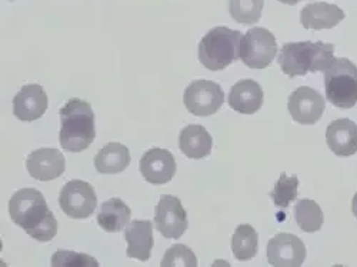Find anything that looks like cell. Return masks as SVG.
Masks as SVG:
<instances>
[{
	"instance_id": "484cf974",
	"label": "cell",
	"mask_w": 357,
	"mask_h": 267,
	"mask_svg": "<svg viewBox=\"0 0 357 267\" xmlns=\"http://www.w3.org/2000/svg\"><path fill=\"white\" fill-rule=\"evenodd\" d=\"M197 257L186 245L169 247L160 261L162 267H197Z\"/></svg>"
},
{
	"instance_id": "4fadbf2b",
	"label": "cell",
	"mask_w": 357,
	"mask_h": 267,
	"mask_svg": "<svg viewBox=\"0 0 357 267\" xmlns=\"http://www.w3.org/2000/svg\"><path fill=\"white\" fill-rule=\"evenodd\" d=\"M29 174L39 182H50L61 177L66 170V159L54 147H42L26 159Z\"/></svg>"
},
{
	"instance_id": "7c38bea8",
	"label": "cell",
	"mask_w": 357,
	"mask_h": 267,
	"mask_svg": "<svg viewBox=\"0 0 357 267\" xmlns=\"http://www.w3.org/2000/svg\"><path fill=\"white\" fill-rule=\"evenodd\" d=\"M139 169L144 181L155 186L169 183L177 170L173 155L160 147L149 149L140 159Z\"/></svg>"
},
{
	"instance_id": "8992f818",
	"label": "cell",
	"mask_w": 357,
	"mask_h": 267,
	"mask_svg": "<svg viewBox=\"0 0 357 267\" xmlns=\"http://www.w3.org/2000/svg\"><path fill=\"white\" fill-rule=\"evenodd\" d=\"M276 54V38L267 29L253 27L243 35L241 42V61L249 69H266L275 61Z\"/></svg>"
},
{
	"instance_id": "603a6c76",
	"label": "cell",
	"mask_w": 357,
	"mask_h": 267,
	"mask_svg": "<svg viewBox=\"0 0 357 267\" xmlns=\"http://www.w3.org/2000/svg\"><path fill=\"white\" fill-rule=\"evenodd\" d=\"M296 223L305 233H316L321 229L324 216L320 206L310 199H302L294 206Z\"/></svg>"
},
{
	"instance_id": "44dd1931",
	"label": "cell",
	"mask_w": 357,
	"mask_h": 267,
	"mask_svg": "<svg viewBox=\"0 0 357 267\" xmlns=\"http://www.w3.org/2000/svg\"><path fill=\"white\" fill-rule=\"evenodd\" d=\"M130 218V207L119 197H113L102 203L98 213V224L107 233H117L126 229Z\"/></svg>"
},
{
	"instance_id": "277c9868",
	"label": "cell",
	"mask_w": 357,
	"mask_h": 267,
	"mask_svg": "<svg viewBox=\"0 0 357 267\" xmlns=\"http://www.w3.org/2000/svg\"><path fill=\"white\" fill-rule=\"evenodd\" d=\"M242 33L226 26L207 32L199 43V62L212 72L225 70L241 59Z\"/></svg>"
},
{
	"instance_id": "9a60e30c",
	"label": "cell",
	"mask_w": 357,
	"mask_h": 267,
	"mask_svg": "<svg viewBox=\"0 0 357 267\" xmlns=\"http://www.w3.org/2000/svg\"><path fill=\"white\" fill-rule=\"evenodd\" d=\"M326 142L329 149L339 158L357 153V125L350 119H337L327 126Z\"/></svg>"
},
{
	"instance_id": "ac0fdd59",
	"label": "cell",
	"mask_w": 357,
	"mask_h": 267,
	"mask_svg": "<svg viewBox=\"0 0 357 267\" xmlns=\"http://www.w3.org/2000/svg\"><path fill=\"white\" fill-rule=\"evenodd\" d=\"M344 19V12L336 6L326 2H314L306 5L301 12V23L305 29L312 31H323L333 29Z\"/></svg>"
},
{
	"instance_id": "6da1fadb",
	"label": "cell",
	"mask_w": 357,
	"mask_h": 267,
	"mask_svg": "<svg viewBox=\"0 0 357 267\" xmlns=\"http://www.w3.org/2000/svg\"><path fill=\"white\" fill-rule=\"evenodd\" d=\"M9 215L15 224L40 243L50 242L57 234V220L36 189H20L9 200Z\"/></svg>"
},
{
	"instance_id": "f1b7e54d",
	"label": "cell",
	"mask_w": 357,
	"mask_h": 267,
	"mask_svg": "<svg viewBox=\"0 0 357 267\" xmlns=\"http://www.w3.org/2000/svg\"><path fill=\"white\" fill-rule=\"evenodd\" d=\"M280 3H284V5H289V6H294L296 3H299L301 0H279Z\"/></svg>"
},
{
	"instance_id": "e0dca14e",
	"label": "cell",
	"mask_w": 357,
	"mask_h": 267,
	"mask_svg": "<svg viewBox=\"0 0 357 267\" xmlns=\"http://www.w3.org/2000/svg\"><path fill=\"white\" fill-rule=\"evenodd\" d=\"M263 99L261 86L252 79H243L233 84L229 95V106L237 113L255 114L260 110Z\"/></svg>"
},
{
	"instance_id": "83f0119b",
	"label": "cell",
	"mask_w": 357,
	"mask_h": 267,
	"mask_svg": "<svg viewBox=\"0 0 357 267\" xmlns=\"http://www.w3.org/2000/svg\"><path fill=\"white\" fill-rule=\"evenodd\" d=\"M351 211H353V215H354V218L357 219V193L354 194V197H353V201H351Z\"/></svg>"
},
{
	"instance_id": "ba28073f",
	"label": "cell",
	"mask_w": 357,
	"mask_h": 267,
	"mask_svg": "<svg viewBox=\"0 0 357 267\" xmlns=\"http://www.w3.org/2000/svg\"><path fill=\"white\" fill-rule=\"evenodd\" d=\"M186 109L199 117L215 114L225 103V93L220 84L211 80H195L183 93Z\"/></svg>"
},
{
	"instance_id": "30bf717a",
	"label": "cell",
	"mask_w": 357,
	"mask_h": 267,
	"mask_svg": "<svg viewBox=\"0 0 357 267\" xmlns=\"http://www.w3.org/2000/svg\"><path fill=\"white\" fill-rule=\"evenodd\" d=\"M306 254L302 239L290 233H279L267 243V261L275 267H301Z\"/></svg>"
},
{
	"instance_id": "52a82bcc",
	"label": "cell",
	"mask_w": 357,
	"mask_h": 267,
	"mask_svg": "<svg viewBox=\"0 0 357 267\" xmlns=\"http://www.w3.org/2000/svg\"><path fill=\"white\" fill-rule=\"evenodd\" d=\"M59 204L70 219L83 220L95 213L98 196L91 183L84 181H70L61 190Z\"/></svg>"
},
{
	"instance_id": "d4e9b609",
	"label": "cell",
	"mask_w": 357,
	"mask_h": 267,
	"mask_svg": "<svg viewBox=\"0 0 357 267\" xmlns=\"http://www.w3.org/2000/svg\"><path fill=\"white\" fill-rule=\"evenodd\" d=\"M297 189H299V179H297V176H287L283 171L275 185V189L271 192V197L273 199L276 207L286 209L291 201L297 199Z\"/></svg>"
},
{
	"instance_id": "7402d4cb",
	"label": "cell",
	"mask_w": 357,
	"mask_h": 267,
	"mask_svg": "<svg viewBox=\"0 0 357 267\" xmlns=\"http://www.w3.org/2000/svg\"><path fill=\"white\" fill-rule=\"evenodd\" d=\"M259 250V234L250 224H239L231 237L233 256L241 260H252Z\"/></svg>"
},
{
	"instance_id": "7a4b0ae2",
	"label": "cell",
	"mask_w": 357,
	"mask_h": 267,
	"mask_svg": "<svg viewBox=\"0 0 357 267\" xmlns=\"http://www.w3.org/2000/svg\"><path fill=\"white\" fill-rule=\"evenodd\" d=\"M279 66L289 77L326 72L335 62V45L323 42H289L280 49Z\"/></svg>"
},
{
	"instance_id": "9c48e42d",
	"label": "cell",
	"mask_w": 357,
	"mask_h": 267,
	"mask_svg": "<svg viewBox=\"0 0 357 267\" xmlns=\"http://www.w3.org/2000/svg\"><path fill=\"white\" fill-rule=\"evenodd\" d=\"M155 224L166 239H181L189 227L188 213L181 199L169 194L162 196L155 211Z\"/></svg>"
},
{
	"instance_id": "8fae6325",
	"label": "cell",
	"mask_w": 357,
	"mask_h": 267,
	"mask_svg": "<svg viewBox=\"0 0 357 267\" xmlns=\"http://www.w3.org/2000/svg\"><path fill=\"white\" fill-rule=\"evenodd\" d=\"M326 102L320 92L309 86L297 87L289 96L287 109L294 122L301 125H314L320 121Z\"/></svg>"
},
{
	"instance_id": "5b68a950",
	"label": "cell",
	"mask_w": 357,
	"mask_h": 267,
	"mask_svg": "<svg viewBox=\"0 0 357 267\" xmlns=\"http://www.w3.org/2000/svg\"><path fill=\"white\" fill-rule=\"evenodd\" d=\"M326 99L340 109H351L357 103V66L349 59H335L324 72Z\"/></svg>"
},
{
	"instance_id": "cb8c5ba5",
	"label": "cell",
	"mask_w": 357,
	"mask_h": 267,
	"mask_svg": "<svg viewBox=\"0 0 357 267\" xmlns=\"http://www.w3.org/2000/svg\"><path fill=\"white\" fill-rule=\"evenodd\" d=\"M264 0H229V13L241 24L250 26L260 20Z\"/></svg>"
},
{
	"instance_id": "ffe728a7",
	"label": "cell",
	"mask_w": 357,
	"mask_h": 267,
	"mask_svg": "<svg viewBox=\"0 0 357 267\" xmlns=\"http://www.w3.org/2000/svg\"><path fill=\"white\" fill-rule=\"evenodd\" d=\"M130 152L122 143H107L95 158V167L102 174H117L125 171L130 165Z\"/></svg>"
},
{
	"instance_id": "4316f807",
	"label": "cell",
	"mask_w": 357,
	"mask_h": 267,
	"mask_svg": "<svg viewBox=\"0 0 357 267\" xmlns=\"http://www.w3.org/2000/svg\"><path fill=\"white\" fill-rule=\"evenodd\" d=\"M53 267H98L96 259L89 254L76 253L70 250H57L52 256Z\"/></svg>"
},
{
	"instance_id": "d6986e66",
	"label": "cell",
	"mask_w": 357,
	"mask_h": 267,
	"mask_svg": "<svg viewBox=\"0 0 357 267\" xmlns=\"http://www.w3.org/2000/svg\"><path fill=\"white\" fill-rule=\"evenodd\" d=\"M213 139L202 125H189L178 135V149L189 159H204L211 155Z\"/></svg>"
},
{
	"instance_id": "5bb4252c",
	"label": "cell",
	"mask_w": 357,
	"mask_h": 267,
	"mask_svg": "<svg viewBox=\"0 0 357 267\" xmlns=\"http://www.w3.org/2000/svg\"><path fill=\"white\" fill-rule=\"evenodd\" d=\"M49 106V99L40 84H26L13 99V113L22 122H35Z\"/></svg>"
},
{
	"instance_id": "3957f363",
	"label": "cell",
	"mask_w": 357,
	"mask_h": 267,
	"mask_svg": "<svg viewBox=\"0 0 357 267\" xmlns=\"http://www.w3.org/2000/svg\"><path fill=\"white\" fill-rule=\"evenodd\" d=\"M61 114L62 149L70 153H80L91 146L96 137L95 112L92 106L82 99H70L59 112Z\"/></svg>"
},
{
	"instance_id": "f546056e",
	"label": "cell",
	"mask_w": 357,
	"mask_h": 267,
	"mask_svg": "<svg viewBox=\"0 0 357 267\" xmlns=\"http://www.w3.org/2000/svg\"><path fill=\"white\" fill-rule=\"evenodd\" d=\"M10 2H13V0H10Z\"/></svg>"
},
{
	"instance_id": "2e32d148",
	"label": "cell",
	"mask_w": 357,
	"mask_h": 267,
	"mask_svg": "<svg viewBox=\"0 0 357 267\" xmlns=\"http://www.w3.org/2000/svg\"><path fill=\"white\" fill-rule=\"evenodd\" d=\"M125 241L128 242L126 256L147 261L153 249V224L151 220H133L125 229Z\"/></svg>"
}]
</instances>
